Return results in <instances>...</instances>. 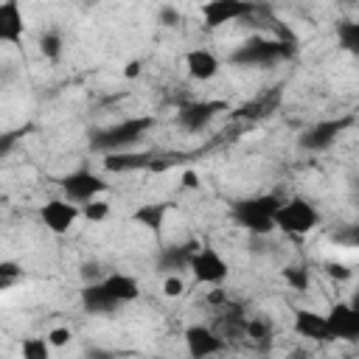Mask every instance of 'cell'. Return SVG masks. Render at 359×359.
<instances>
[{"instance_id":"cell-36","label":"cell","mask_w":359,"mask_h":359,"mask_svg":"<svg viewBox=\"0 0 359 359\" xmlns=\"http://www.w3.org/2000/svg\"><path fill=\"white\" fill-rule=\"evenodd\" d=\"M182 185H185V188H196V185H199L196 174H194V171H185V174H182Z\"/></svg>"},{"instance_id":"cell-2","label":"cell","mask_w":359,"mask_h":359,"mask_svg":"<svg viewBox=\"0 0 359 359\" xmlns=\"http://www.w3.org/2000/svg\"><path fill=\"white\" fill-rule=\"evenodd\" d=\"M297 50V39H286V36H252L247 42H241L233 53L230 62L241 65V67H264V65H275L280 59H292Z\"/></svg>"},{"instance_id":"cell-25","label":"cell","mask_w":359,"mask_h":359,"mask_svg":"<svg viewBox=\"0 0 359 359\" xmlns=\"http://www.w3.org/2000/svg\"><path fill=\"white\" fill-rule=\"evenodd\" d=\"M280 275H283V280H286L294 292H306V289H309V269H306V266H300V264L283 266Z\"/></svg>"},{"instance_id":"cell-31","label":"cell","mask_w":359,"mask_h":359,"mask_svg":"<svg viewBox=\"0 0 359 359\" xmlns=\"http://www.w3.org/2000/svg\"><path fill=\"white\" fill-rule=\"evenodd\" d=\"M163 292H165V297H180V294L185 292L182 278H180V275H168V278L163 280Z\"/></svg>"},{"instance_id":"cell-1","label":"cell","mask_w":359,"mask_h":359,"mask_svg":"<svg viewBox=\"0 0 359 359\" xmlns=\"http://www.w3.org/2000/svg\"><path fill=\"white\" fill-rule=\"evenodd\" d=\"M283 205V199L278 194H258V196H247V199H238L233 202V222L238 227H244L247 233L252 236H266L275 227V216H278V208Z\"/></svg>"},{"instance_id":"cell-38","label":"cell","mask_w":359,"mask_h":359,"mask_svg":"<svg viewBox=\"0 0 359 359\" xmlns=\"http://www.w3.org/2000/svg\"><path fill=\"white\" fill-rule=\"evenodd\" d=\"M348 303H351V306H353V311H359V289H356V292H353V297H351V300H348Z\"/></svg>"},{"instance_id":"cell-12","label":"cell","mask_w":359,"mask_h":359,"mask_svg":"<svg viewBox=\"0 0 359 359\" xmlns=\"http://www.w3.org/2000/svg\"><path fill=\"white\" fill-rule=\"evenodd\" d=\"M202 20L208 28H219L224 22H233V20H241L247 14H252V3H244V0H210L202 6Z\"/></svg>"},{"instance_id":"cell-35","label":"cell","mask_w":359,"mask_h":359,"mask_svg":"<svg viewBox=\"0 0 359 359\" xmlns=\"http://www.w3.org/2000/svg\"><path fill=\"white\" fill-rule=\"evenodd\" d=\"M84 359H112V353H109V351H104V348H87Z\"/></svg>"},{"instance_id":"cell-24","label":"cell","mask_w":359,"mask_h":359,"mask_svg":"<svg viewBox=\"0 0 359 359\" xmlns=\"http://www.w3.org/2000/svg\"><path fill=\"white\" fill-rule=\"evenodd\" d=\"M39 53L48 62H59V56H62V34L59 31H45L39 36Z\"/></svg>"},{"instance_id":"cell-15","label":"cell","mask_w":359,"mask_h":359,"mask_svg":"<svg viewBox=\"0 0 359 359\" xmlns=\"http://www.w3.org/2000/svg\"><path fill=\"white\" fill-rule=\"evenodd\" d=\"M199 250V244L196 241H185V244H168V247H163L160 250V255H157V266L160 269H165L168 275H177L180 269H188L191 266V258H194V252Z\"/></svg>"},{"instance_id":"cell-11","label":"cell","mask_w":359,"mask_h":359,"mask_svg":"<svg viewBox=\"0 0 359 359\" xmlns=\"http://www.w3.org/2000/svg\"><path fill=\"white\" fill-rule=\"evenodd\" d=\"M328 328H331V339H342V342H359V311H353L351 303H334L325 314Z\"/></svg>"},{"instance_id":"cell-23","label":"cell","mask_w":359,"mask_h":359,"mask_svg":"<svg viewBox=\"0 0 359 359\" xmlns=\"http://www.w3.org/2000/svg\"><path fill=\"white\" fill-rule=\"evenodd\" d=\"M22 359H50V342L48 337H25L20 345Z\"/></svg>"},{"instance_id":"cell-9","label":"cell","mask_w":359,"mask_h":359,"mask_svg":"<svg viewBox=\"0 0 359 359\" xmlns=\"http://www.w3.org/2000/svg\"><path fill=\"white\" fill-rule=\"evenodd\" d=\"M182 339H185V351L191 359H208L224 348V337L208 325H188Z\"/></svg>"},{"instance_id":"cell-14","label":"cell","mask_w":359,"mask_h":359,"mask_svg":"<svg viewBox=\"0 0 359 359\" xmlns=\"http://www.w3.org/2000/svg\"><path fill=\"white\" fill-rule=\"evenodd\" d=\"M157 157L151 151H112L101 160L104 171L109 174H126V171H143V168H154Z\"/></svg>"},{"instance_id":"cell-8","label":"cell","mask_w":359,"mask_h":359,"mask_svg":"<svg viewBox=\"0 0 359 359\" xmlns=\"http://www.w3.org/2000/svg\"><path fill=\"white\" fill-rule=\"evenodd\" d=\"M79 216H81V210H79L76 202H70V199H48V202L39 208L42 224H45L50 233H56V236L67 233V230L76 224Z\"/></svg>"},{"instance_id":"cell-28","label":"cell","mask_w":359,"mask_h":359,"mask_svg":"<svg viewBox=\"0 0 359 359\" xmlns=\"http://www.w3.org/2000/svg\"><path fill=\"white\" fill-rule=\"evenodd\" d=\"M334 241L342 244V247H359V222L356 224H345L342 230H337Z\"/></svg>"},{"instance_id":"cell-10","label":"cell","mask_w":359,"mask_h":359,"mask_svg":"<svg viewBox=\"0 0 359 359\" xmlns=\"http://www.w3.org/2000/svg\"><path fill=\"white\" fill-rule=\"evenodd\" d=\"M219 112H227V104L224 101H191V104H182L180 107L177 121L188 132H202Z\"/></svg>"},{"instance_id":"cell-37","label":"cell","mask_w":359,"mask_h":359,"mask_svg":"<svg viewBox=\"0 0 359 359\" xmlns=\"http://www.w3.org/2000/svg\"><path fill=\"white\" fill-rule=\"evenodd\" d=\"M210 303H213V306H224V303H227L224 292H222V289H213V294H210Z\"/></svg>"},{"instance_id":"cell-33","label":"cell","mask_w":359,"mask_h":359,"mask_svg":"<svg viewBox=\"0 0 359 359\" xmlns=\"http://www.w3.org/2000/svg\"><path fill=\"white\" fill-rule=\"evenodd\" d=\"M180 20H182V14H180L177 8H171V6H163V8H160V22H163V25H177Z\"/></svg>"},{"instance_id":"cell-18","label":"cell","mask_w":359,"mask_h":359,"mask_svg":"<svg viewBox=\"0 0 359 359\" xmlns=\"http://www.w3.org/2000/svg\"><path fill=\"white\" fill-rule=\"evenodd\" d=\"M280 104V87H272V90H264L261 95H255L252 101H244L233 115L236 118H247V121H258V118H266L278 109Z\"/></svg>"},{"instance_id":"cell-29","label":"cell","mask_w":359,"mask_h":359,"mask_svg":"<svg viewBox=\"0 0 359 359\" xmlns=\"http://www.w3.org/2000/svg\"><path fill=\"white\" fill-rule=\"evenodd\" d=\"M269 334H272V328L264 323V320H247V337L250 339H255V342H266L269 339Z\"/></svg>"},{"instance_id":"cell-5","label":"cell","mask_w":359,"mask_h":359,"mask_svg":"<svg viewBox=\"0 0 359 359\" xmlns=\"http://www.w3.org/2000/svg\"><path fill=\"white\" fill-rule=\"evenodd\" d=\"M351 126V118H325V121H317L311 126H306L300 135H297V146L306 149V151H325L334 146V140Z\"/></svg>"},{"instance_id":"cell-13","label":"cell","mask_w":359,"mask_h":359,"mask_svg":"<svg viewBox=\"0 0 359 359\" xmlns=\"http://www.w3.org/2000/svg\"><path fill=\"white\" fill-rule=\"evenodd\" d=\"M292 328L297 337L311 339V342H331V328L325 314L314 311V309H297L292 317Z\"/></svg>"},{"instance_id":"cell-19","label":"cell","mask_w":359,"mask_h":359,"mask_svg":"<svg viewBox=\"0 0 359 359\" xmlns=\"http://www.w3.org/2000/svg\"><path fill=\"white\" fill-rule=\"evenodd\" d=\"M81 306L90 311V314H112L121 303L107 292V286L101 280H93L81 289Z\"/></svg>"},{"instance_id":"cell-17","label":"cell","mask_w":359,"mask_h":359,"mask_svg":"<svg viewBox=\"0 0 359 359\" xmlns=\"http://www.w3.org/2000/svg\"><path fill=\"white\" fill-rule=\"evenodd\" d=\"M185 67H188V76L194 79V81H208V79H213L216 73H219V59H216V53L213 50H208V48H194V50H188L185 53Z\"/></svg>"},{"instance_id":"cell-6","label":"cell","mask_w":359,"mask_h":359,"mask_svg":"<svg viewBox=\"0 0 359 359\" xmlns=\"http://www.w3.org/2000/svg\"><path fill=\"white\" fill-rule=\"evenodd\" d=\"M62 191L70 202H93L98 199L104 191H107V180H101L98 174L81 168V171H73L67 177H62Z\"/></svg>"},{"instance_id":"cell-7","label":"cell","mask_w":359,"mask_h":359,"mask_svg":"<svg viewBox=\"0 0 359 359\" xmlns=\"http://www.w3.org/2000/svg\"><path fill=\"white\" fill-rule=\"evenodd\" d=\"M188 269L194 272V278H196L199 283H210V286H219V283L227 280V275H230L227 261H224L213 247H199V250L194 252Z\"/></svg>"},{"instance_id":"cell-34","label":"cell","mask_w":359,"mask_h":359,"mask_svg":"<svg viewBox=\"0 0 359 359\" xmlns=\"http://www.w3.org/2000/svg\"><path fill=\"white\" fill-rule=\"evenodd\" d=\"M140 70H143V65H140L137 59H132V62H126L123 76H126V79H135V76H140Z\"/></svg>"},{"instance_id":"cell-4","label":"cell","mask_w":359,"mask_h":359,"mask_svg":"<svg viewBox=\"0 0 359 359\" xmlns=\"http://www.w3.org/2000/svg\"><path fill=\"white\" fill-rule=\"evenodd\" d=\"M317 224H320V213H317V208H314L309 199H303V196L286 199V202L278 208V216H275V227L283 230L286 236H306V233H311Z\"/></svg>"},{"instance_id":"cell-30","label":"cell","mask_w":359,"mask_h":359,"mask_svg":"<svg viewBox=\"0 0 359 359\" xmlns=\"http://www.w3.org/2000/svg\"><path fill=\"white\" fill-rule=\"evenodd\" d=\"M70 339H73V331L65 328V325H56V328L48 331V342H50V348H65Z\"/></svg>"},{"instance_id":"cell-16","label":"cell","mask_w":359,"mask_h":359,"mask_svg":"<svg viewBox=\"0 0 359 359\" xmlns=\"http://www.w3.org/2000/svg\"><path fill=\"white\" fill-rule=\"evenodd\" d=\"M22 31H25V22H22L20 3L17 0L0 3V39L11 42V45H20L22 42Z\"/></svg>"},{"instance_id":"cell-21","label":"cell","mask_w":359,"mask_h":359,"mask_svg":"<svg viewBox=\"0 0 359 359\" xmlns=\"http://www.w3.org/2000/svg\"><path fill=\"white\" fill-rule=\"evenodd\" d=\"M168 202H143L140 208L132 210V222L151 230V233H160L163 224H165V216H168Z\"/></svg>"},{"instance_id":"cell-22","label":"cell","mask_w":359,"mask_h":359,"mask_svg":"<svg viewBox=\"0 0 359 359\" xmlns=\"http://www.w3.org/2000/svg\"><path fill=\"white\" fill-rule=\"evenodd\" d=\"M337 45L345 53L359 56V20H342V22H337Z\"/></svg>"},{"instance_id":"cell-32","label":"cell","mask_w":359,"mask_h":359,"mask_svg":"<svg viewBox=\"0 0 359 359\" xmlns=\"http://www.w3.org/2000/svg\"><path fill=\"white\" fill-rule=\"evenodd\" d=\"M325 272H328V278H334V280H351V269H348L345 264H339V261H328V264H325Z\"/></svg>"},{"instance_id":"cell-3","label":"cell","mask_w":359,"mask_h":359,"mask_svg":"<svg viewBox=\"0 0 359 359\" xmlns=\"http://www.w3.org/2000/svg\"><path fill=\"white\" fill-rule=\"evenodd\" d=\"M151 126H154V121H151V118H146V115L126 118V121H118V123H112V126H107V129L93 132L90 146H93L95 151H104V154L123 151V149L135 146L137 140H143V137H146V132H149Z\"/></svg>"},{"instance_id":"cell-20","label":"cell","mask_w":359,"mask_h":359,"mask_svg":"<svg viewBox=\"0 0 359 359\" xmlns=\"http://www.w3.org/2000/svg\"><path fill=\"white\" fill-rule=\"evenodd\" d=\"M107 286V292L118 300V303H132L140 297V283L135 275H126V272H112L101 280Z\"/></svg>"},{"instance_id":"cell-26","label":"cell","mask_w":359,"mask_h":359,"mask_svg":"<svg viewBox=\"0 0 359 359\" xmlns=\"http://www.w3.org/2000/svg\"><path fill=\"white\" fill-rule=\"evenodd\" d=\"M81 216H84L87 222L98 224V222H104V219L109 216V205H107V202H98V199H93V202H87V205L81 208Z\"/></svg>"},{"instance_id":"cell-27","label":"cell","mask_w":359,"mask_h":359,"mask_svg":"<svg viewBox=\"0 0 359 359\" xmlns=\"http://www.w3.org/2000/svg\"><path fill=\"white\" fill-rule=\"evenodd\" d=\"M17 278H22V266L14 261H3L0 264V289H8Z\"/></svg>"}]
</instances>
